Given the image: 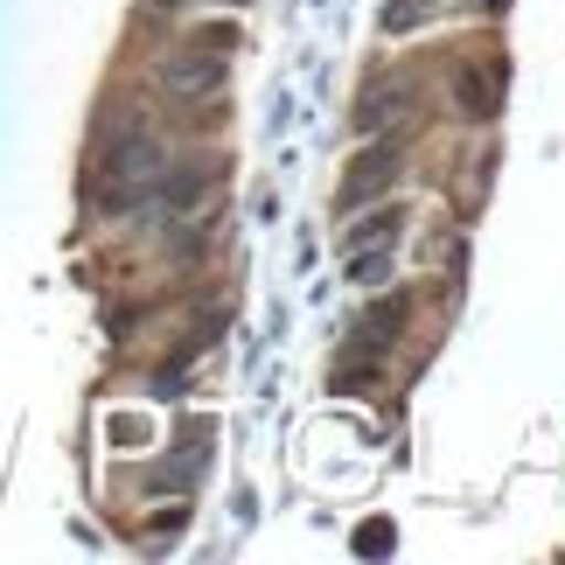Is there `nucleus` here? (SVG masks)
Here are the masks:
<instances>
[{"instance_id": "1", "label": "nucleus", "mask_w": 565, "mask_h": 565, "mask_svg": "<svg viewBox=\"0 0 565 565\" xmlns=\"http://www.w3.org/2000/svg\"><path fill=\"white\" fill-rule=\"evenodd\" d=\"M161 140L147 134V126H134L119 147H105V161H98V189H105V210H126V195H140L147 182L161 175Z\"/></svg>"}, {"instance_id": "2", "label": "nucleus", "mask_w": 565, "mask_h": 565, "mask_svg": "<svg viewBox=\"0 0 565 565\" xmlns=\"http://www.w3.org/2000/svg\"><path fill=\"white\" fill-rule=\"evenodd\" d=\"M161 92L175 98H216L224 92V56H203V50H182L161 63Z\"/></svg>"}, {"instance_id": "3", "label": "nucleus", "mask_w": 565, "mask_h": 565, "mask_svg": "<svg viewBox=\"0 0 565 565\" xmlns=\"http://www.w3.org/2000/svg\"><path fill=\"white\" fill-rule=\"evenodd\" d=\"M391 175H398V147H377V154H363L350 168V189H342V203H363L371 189H384Z\"/></svg>"}, {"instance_id": "4", "label": "nucleus", "mask_w": 565, "mask_h": 565, "mask_svg": "<svg viewBox=\"0 0 565 565\" xmlns=\"http://www.w3.org/2000/svg\"><path fill=\"white\" fill-rule=\"evenodd\" d=\"M203 168H175V175H168V210H195V195H203Z\"/></svg>"}, {"instance_id": "5", "label": "nucleus", "mask_w": 565, "mask_h": 565, "mask_svg": "<svg viewBox=\"0 0 565 565\" xmlns=\"http://www.w3.org/2000/svg\"><path fill=\"white\" fill-rule=\"evenodd\" d=\"M391 231H398V210H384L377 224H356V231H350V252H363V245H371V237H377V245H384Z\"/></svg>"}, {"instance_id": "6", "label": "nucleus", "mask_w": 565, "mask_h": 565, "mask_svg": "<svg viewBox=\"0 0 565 565\" xmlns=\"http://www.w3.org/2000/svg\"><path fill=\"white\" fill-rule=\"evenodd\" d=\"M461 105H468V113H489L495 98H489V84H482V77H461Z\"/></svg>"}]
</instances>
